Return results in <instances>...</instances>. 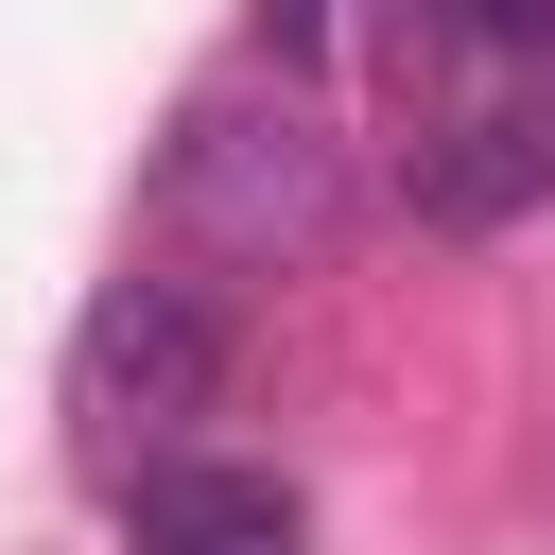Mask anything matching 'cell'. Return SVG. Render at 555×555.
<instances>
[{
	"label": "cell",
	"mask_w": 555,
	"mask_h": 555,
	"mask_svg": "<svg viewBox=\"0 0 555 555\" xmlns=\"http://www.w3.org/2000/svg\"><path fill=\"white\" fill-rule=\"evenodd\" d=\"M156 208L208 243V260H312L330 225H347V156H330V121L312 104H191L173 121V156H156Z\"/></svg>",
	"instance_id": "6da1fadb"
},
{
	"label": "cell",
	"mask_w": 555,
	"mask_h": 555,
	"mask_svg": "<svg viewBox=\"0 0 555 555\" xmlns=\"http://www.w3.org/2000/svg\"><path fill=\"white\" fill-rule=\"evenodd\" d=\"M225 295L208 278H104L87 295V330H69V416L104 434V451H173L208 399H225Z\"/></svg>",
	"instance_id": "7a4b0ae2"
},
{
	"label": "cell",
	"mask_w": 555,
	"mask_h": 555,
	"mask_svg": "<svg viewBox=\"0 0 555 555\" xmlns=\"http://www.w3.org/2000/svg\"><path fill=\"white\" fill-rule=\"evenodd\" d=\"M399 191H416V225H520V208H555V69L434 87L416 139H399Z\"/></svg>",
	"instance_id": "3957f363"
},
{
	"label": "cell",
	"mask_w": 555,
	"mask_h": 555,
	"mask_svg": "<svg viewBox=\"0 0 555 555\" xmlns=\"http://www.w3.org/2000/svg\"><path fill=\"white\" fill-rule=\"evenodd\" d=\"M121 555H312V520H295V486H278V468L173 451V468H139V520H121Z\"/></svg>",
	"instance_id": "277c9868"
},
{
	"label": "cell",
	"mask_w": 555,
	"mask_h": 555,
	"mask_svg": "<svg viewBox=\"0 0 555 555\" xmlns=\"http://www.w3.org/2000/svg\"><path fill=\"white\" fill-rule=\"evenodd\" d=\"M330 35V0H260V52H312Z\"/></svg>",
	"instance_id": "5b68a950"
}]
</instances>
